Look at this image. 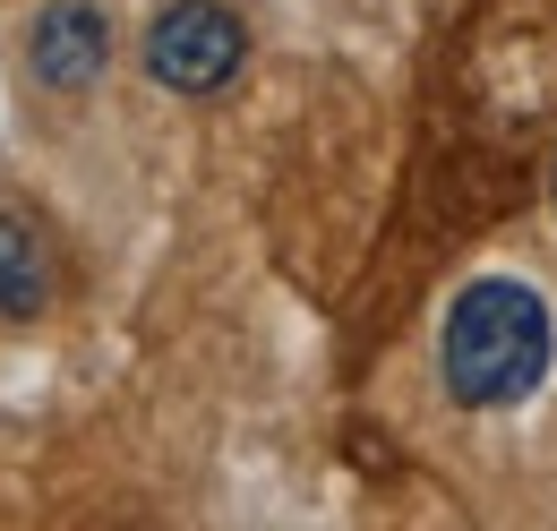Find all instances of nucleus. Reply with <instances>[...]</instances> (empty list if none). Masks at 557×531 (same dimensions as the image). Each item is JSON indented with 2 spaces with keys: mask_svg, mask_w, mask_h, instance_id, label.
<instances>
[{
  "mask_svg": "<svg viewBox=\"0 0 557 531\" xmlns=\"http://www.w3.org/2000/svg\"><path fill=\"white\" fill-rule=\"evenodd\" d=\"M549 300L515 274H481L455 292L446 326H437V378L463 411H506L541 386L549 369Z\"/></svg>",
  "mask_w": 557,
  "mask_h": 531,
  "instance_id": "1",
  "label": "nucleus"
},
{
  "mask_svg": "<svg viewBox=\"0 0 557 531\" xmlns=\"http://www.w3.org/2000/svg\"><path fill=\"white\" fill-rule=\"evenodd\" d=\"M240 61H249V26L214 0H172L146 26V77L172 95H214L240 77Z\"/></svg>",
  "mask_w": 557,
  "mask_h": 531,
  "instance_id": "2",
  "label": "nucleus"
},
{
  "mask_svg": "<svg viewBox=\"0 0 557 531\" xmlns=\"http://www.w3.org/2000/svg\"><path fill=\"white\" fill-rule=\"evenodd\" d=\"M112 61V17L95 0H44L26 26V69L44 95H86Z\"/></svg>",
  "mask_w": 557,
  "mask_h": 531,
  "instance_id": "3",
  "label": "nucleus"
},
{
  "mask_svg": "<svg viewBox=\"0 0 557 531\" xmlns=\"http://www.w3.org/2000/svg\"><path fill=\"white\" fill-rule=\"evenodd\" d=\"M44 309H52V249L26 214H0V318L35 326Z\"/></svg>",
  "mask_w": 557,
  "mask_h": 531,
  "instance_id": "4",
  "label": "nucleus"
},
{
  "mask_svg": "<svg viewBox=\"0 0 557 531\" xmlns=\"http://www.w3.org/2000/svg\"><path fill=\"white\" fill-rule=\"evenodd\" d=\"M549 198H557V172H549Z\"/></svg>",
  "mask_w": 557,
  "mask_h": 531,
  "instance_id": "5",
  "label": "nucleus"
}]
</instances>
